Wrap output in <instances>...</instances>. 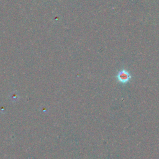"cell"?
Listing matches in <instances>:
<instances>
[{"instance_id": "obj_1", "label": "cell", "mask_w": 159, "mask_h": 159, "mask_svg": "<svg viewBox=\"0 0 159 159\" xmlns=\"http://www.w3.org/2000/svg\"><path fill=\"white\" fill-rule=\"evenodd\" d=\"M117 81L122 84H126L130 81L132 78L130 74L126 70H120L116 75Z\"/></svg>"}]
</instances>
